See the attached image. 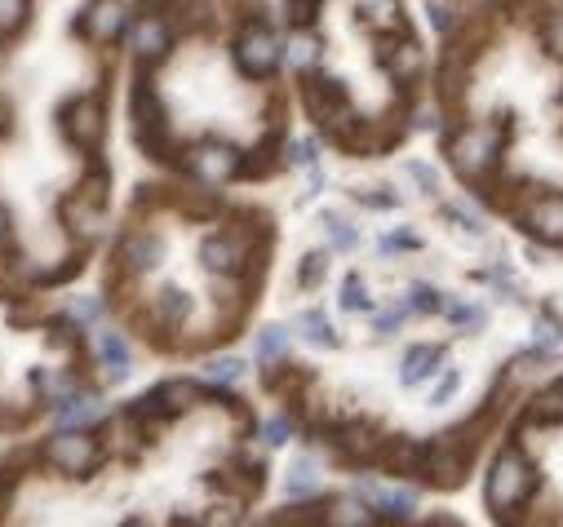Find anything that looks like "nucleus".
Segmentation results:
<instances>
[{
	"instance_id": "f257e3e1",
	"label": "nucleus",
	"mask_w": 563,
	"mask_h": 527,
	"mask_svg": "<svg viewBox=\"0 0 563 527\" xmlns=\"http://www.w3.org/2000/svg\"><path fill=\"white\" fill-rule=\"evenodd\" d=\"M532 483H537V474H532V465L524 461V452L501 448L493 470H488V505H493L497 519H510V514L528 501Z\"/></svg>"
},
{
	"instance_id": "f03ea898",
	"label": "nucleus",
	"mask_w": 563,
	"mask_h": 527,
	"mask_svg": "<svg viewBox=\"0 0 563 527\" xmlns=\"http://www.w3.org/2000/svg\"><path fill=\"white\" fill-rule=\"evenodd\" d=\"M448 155H453V164L466 173V178H484L501 155V138L493 129H462L453 142H448Z\"/></svg>"
},
{
	"instance_id": "7ed1b4c3",
	"label": "nucleus",
	"mask_w": 563,
	"mask_h": 527,
	"mask_svg": "<svg viewBox=\"0 0 563 527\" xmlns=\"http://www.w3.org/2000/svg\"><path fill=\"white\" fill-rule=\"evenodd\" d=\"M280 58H284V45L266 23L244 27L240 40H235V62H240L244 76H266V71H275Z\"/></svg>"
},
{
	"instance_id": "20e7f679",
	"label": "nucleus",
	"mask_w": 563,
	"mask_h": 527,
	"mask_svg": "<svg viewBox=\"0 0 563 527\" xmlns=\"http://www.w3.org/2000/svg\"><path fill=\"white\" fill-rule=\"evenodd\" d=\"M40 452H45V461L54 465V470H67V474H76V479L89 474V465L98 461V443L80 430H58Z\"/></svg>"
},
{
	"instance_id": "39448f33",
	"label": "nucleus",
	"mask_w": 563,
	"mask_h": 527,
	"mask_svg": "<svg viewBox=\"0 0 563 527\" xmlns=\"http://www.w3.org/2000/svg\"><path fill=\"white\" fill-rule=\"evenodd\" d=\"M187 173L204 186H222L240 173V155H235V147H227V142H204V147L187 155Z\"/></svg>"
},
{
	"instance_id": "423d86ee",
	"label": "nucleus",
	"mask_w": 563,
	"mask_h": 527,
	"mask_svg": "<svg viewBox=\"0 0 563 527\" xmlns=\"http://www.w3.org/2000/svg\"><path fill=\"white\" fill-rule=\"evenodd\" d=\"M200 257H204V266H209V271L235 275V271H244V262L253 257V248H249V235H244V231H218V235H209V240H204Z\"/></svg>"
},
{
	"instance_id": "0eeeda50",
	"label": "nucleus",
	"mask_w": 563,
	"mask_h": 527,
	"mask_svg": "<svg viewBox=\"0 0 563 527\" xmlns=\"http://www.w3.org/2000/svg\"><path fill=\"white\" fill-rule=\"evenodd\" d=\"M355 492L373 505L382 519H408L417 510V492L413 488H391V483H377V479H355Z\"/></svg>"
},
{
	"instance_id": "6e6552de",
	"label": "nucleus",
	"mask_w": 563,
	"mask_h": 527,
	"mask_svg": "<svg viewBox=\"0 0 563 527\" xmlns=\"http://www.w3.org/2000/svg\"><path fill=\"white\" fill-rule=\"evenodd\" d=\"M63 133L76 147H89V142L102 133V107L94 98H76V102H67V111H63Z\"/></svg>"
},
{
	"instance_id": "1a4fd4ad",
	"label": "nucleus",
	"mask_w": 563,
	"mask_h": 527,
	"mask_svg": "<svg viewBox=\"0 0 563 527\" xmlns=\"http://www.w3.org/2000/svg\"><path fill=\"white\" fill-rule=\"evenodd\" d=\"M94 355L98 364H107V381H120L133 364V346L125 333H116V328H98L94 333Z\"/></svg>"
},
{
	"instance_id": "9d476101",
	"label": "nucleus",
	"mask_w": 563,
	"mask_h": 527,
	"mask_svg": "<svg viewBox=\"0 0 563 527\" xmlns=\"http://www.w3.org/2000/svg\"><path fill=\"white\" fill-rule=\"evenodd\" d=\"M160 240L151 231H129L125 235V244H120V262L129 266L133 275H147V271H156V262H160Z\"/></svg>"
},
{
	"instance_id": "9b49d317",
	"label": "nucleus",
	"mask_w": 563,
	"mask_h": 527,
	"mask_svg": "<svg viewBox=\"0 0 563 527\" xmlns=\"http://www.w3.org/2000/svg\"><path fill=\"white\" fill-rule=\"evenodd\" d=\"M528 226L537 231V240L563 244V200L559 195H541V200L528 209Z\"/></svg>"
},
{
	"instance_id": "f8f14e48",
	"label": "nucleus",
	"mask_w": 563,
	"mask_h": 527,
	"mask_svg": "<svg viewBox=\"0 0 563 527\" xmlns=\"http://www.w3.org/2000/svg\"><path fill=\"white\" fill-rule=\"evenodd\" d=\"M107 417V403L98 395H71L67 403H58V430H80V426H98Z\"/></svg>"
},
{
	"instance_id": "ddd939ff",
	"label": "nucleus",
	"mask_w": 563,
	"mask_h": 527,
	"mask_svg": "<svg viewBox=\"0 0 563 527\" xmlns=\"http://www.w3.org/2000/svg\"><path fill=\"white\" fill-rule=\"evenodd\" d=\"M129 49L138 58H160L169 49V27L165 18H142V23L129 27Z\"/></svg>"
},
{
	"instance_id": "4468645a",
	"label": "nucleus",
	"mask_w": 563,
	"mask_h": 527,
	"mask_svg": "<svg viewBox=\"0 0 563 527\" xmlns=\"http://www.w3.org/2000/svg\"><path fill=\"white\" fill-rule=\"evenodd\" d=\"M439 359H444L439 346H413L404 355V364H399V381H404V386H422V381H431L439 372Z\"/></svg>"
},
{
	"instance_id": "2eb2a0df",
	"label": "nucleus",
	"mask_w": 563,
	"mask_h": 527,
	"mask_svg": "<svg viewBox=\"0 0 563 527\" xmlns=\"http://www.w3.org/2000/svg\"><path fill=\"white\" fill-rule=\"evenodd\" d=\"M298 337L306 341V346H315V350H337V328H333V319L324 315V310H302L298 315Z\"/></svg>"
},
{
	"instance_id": "dca6fc26",
	"label": "nucleus",
	"mask_w": 563,
	"mask_h": 527,
	"mask_svg": "<svg viewBox=\"0 0 563 527\" xmlns=\"http://www.w3.org/2000/svg\"><path fill=\"white\" fill-rule=\"evenodd\" d=\"M125 18L129 14H125V5H120V0H98L94 14L85 18V31H89V36H98V40H111L120 27H125Z\"/></svg>"
},
{
	"instance_id": "f3484780",
	"label": "nucleus",
	"mask_w": 563,
	"mask_h": 527,
	"mask_svg": "<svg viewBox=\"0 0 563 527\" xmlns=\"http://www.w3.org/2000/svg\"><path fill=\"white\" fill-rule=\"evenodd\" d=\"M253 355H258V364H280L284 355H289V328H280V324H266L258 328V337H253Z\"/></svg>"
},
{
	"instance_id": "a211bd4d",
	"label": "nucleus",
	"mask_w": 563,
	"mask_h": 527,
	"mask_svg": "<svg viewBox=\"0 0 563 527\" xmlns=\"http://www.w3.org/2000/svg\"><path fill=\"white\" fill-rule=\"evenodd\" d=\"M368 510H373V505H368L360 492L337 496V501H329V523L333 527H368Z\"/></svg>"
},
{
	"instance_id": "6ab92c4d",
	"label": "nucleus",
	"mask_w": 563,
	"mask_h": 527,
	"mask_svg": "<svg viewBox=\"0 0 563 527\" xmlns=\"http://www.w3.org/2000/svg\"><path fill=\"white\" fill-rule=\"evenodd\" d=\"M89 204H94V191H85V195H76V200L63 204L71 231H76L80 240H94V235H98V209H89Z\"/></svg>"
},
{
	"instance_id": "aec40b11",
	"label": "nucleus",
	"mask_w": 563,
	"mask_h": 527,
	"mask_svg": "<svg viewBox=\"0 0 563 527\" xmlns=\"http://www.w3.org/2000/svg\"><path fill=\"white\" fill-rule=\"evenodd\" d=\"M315 488H320V465H315L311 457H298L289 465V479H284V492L298 501V496H311Z\"/></svg>"
},
{
	"instance_id": "412c9836",
	"label": "nucleus",
	"mask_w": 563,
	"mask_h": 527,
	"mask_svg": "<svg viewBox=\"0 0 563 527\" xmlns=\"http://www.w3.org/2000/svg\"><path fill=\"white\" fill-rule=\"evenodd\" d=\"M156 395H160V408L173 417V412H187L200 390H196V381H165V386H156Z\"/></svg>"
},
{
	"instance_id": "4be33fe9",
	"label": "nucleus",
	"mask_w": 563,
	"mask_h": 527,
	"mask_svg": "<svg viewBox=\"0 0 563 527\" xmlns=\"http://www.w3.org/2000/svg\"><path fill=\"white\" fill-rule=\"evenodd\" d=\"M284 58H289V67L306 71L315 58H320V40H315L311 31H293V36H289V45H284Z\"/></svg>"
},
{
	"instance_id": "5701e85b",
	"label": "nucleus",
	"mask_w": 563,
	"mask_h": 527,
	"mask_svg": "<svg viewBox=\"0 0 563 527\" xmlns=\"http://www.w3.org/2000/svg\"><path fill=\"white\" fill-rule=\"evenodd\" d=\"M324 235H329V244H333V248H342V253L360 248V226L346 222L342 213H324Z\"/></svg>"
},
{
	"instance_id": "b1692460",
	"label": "nucleus",
	"mask_w": 563,
	"mask_h": 527,
	"mask_svg": "<svg viewBox=\"0 0 563 527\" xmlns=\"http://www.w3.org/2000/svg\"><path fill=\"white\" fill-rule=\"evenodd\" d=\"M187 315H191V297L178 293V288H165V293H160V302H156V319H160V324L173 328V324H182Z\"/></svg>"
},
{
	"instance_id": "393cba45",
	"label": "nucleus",
	"mask_w": 563,
	"mask_h": 527,
	"mask_svg": "<svg viewBox=\"0 0 563 527\" xmlns=\"http://www.w3.org/2000/svg\"><path fill=\"white\" fill-rule=\"evenodd\" d=\"M532 341H537V350H559L563 346V324H559V315L550 306H541V315H537V328H532Z\"/></svg>"
},
{
	"instance_id": "a878e982",
	"label": "nucleus",
	"mask_w": 563,
	"mask_h": 527,
	"mask_svg": "<svg viewBox=\"0 0 563 527\" xmlns=\"http://www.w3.org/2000/svg\"><path fill=\"white\" fill-rule=\"evenodd\" d=\"M337 306L346 310V315H360V310H373V297H368L364 279L360 275H346L342 279V293H337Z\"/></svg>"
},
{
	"instance_id": "bb28decb",
	"label": "nucleus",
	"mask_w": 563,
	"mask_h": 527,
	"mask_svg": "<svg viewBox=\"0 0 563 527\" xmlns=\"http://www.w3.org/2000/svg\"><path fill=\"white\" fill-rule=\"evenodd\" d=\"M204 377H209L213 386H235V381L244 377V359H235V355L209 359V364H204Z\"/></svg>"
},
{
	"instance_id": "cd10ccee",
	"label": "nucleus",
	"mask_w": 563,
	"mask_h": 527,
	"mask_svg": "<svg viewBox=\"0 0 563 527\" xmlns=\"http://www.w3.org/2000/svg\"><path fill=\"white\" fill-rule=\"evenodd\" d=\"M386 67H391L395 76H417V67H422V49H417L413 40H404V45H395L391 54H386Z\"/></svg>"
},
{
	"instance_id": "c85d7f7f",
	"label": "nucleus",
	"mask_w": 563,
	"mask_h": 527,
	"mask_svg": "<svg viewBox=\"0 0 563 527\" xmlns=\"http://www.w3.org/2000/svg\"><path fill=\"white\" fill-rule=\"evenodd\" d=\"M448 302L439 297V288L435 284H413L408 288V310H417V315H439Z\"/></svg>"
},
{
	"instance_id": "c756f323",
	"label": "nucleus",
	"mask_w": 563,
	"mask_h": 527,
	"mask_svg": "<svg viewBox=\"0 0 563 527\" xmlns=\"http://www.w3.org/2000/svg\"><path fill=\"white\" fill-rule=\"evenodd\" d=\"M448 319H453L457 328H466V333H475V328H484V306L475 302H448Z\"/></svg>"
},
{
	"instance_id": "7c9ffc66",
	"label": "nucleus",
	"mask_w": 563,
	"mask_h": 527,
	"mask_svg": "<svg viewBox=\"0 0 563 527\" xmlns=\"http://www.w3.org/2000/svg\"><path fill=\"white\" fill-rule=\"evenodd\" d=\"M404 319H408V302H404V306L377 310V315H373V333H377V337H395L399 328H404Z\"/></svg>"
},
{
	"instance_id": "2f4dec72",
	"label": "nucleus",
	"mask_w": 563,
	"mask_h": 527,
	"mask_svg": "<svg viewBox=\"0 0 563 527\" xmlns=\"http://www.w3.org/2000/svg\"><path fill=\"white\" fill-rule=\"evenodd\" d=\"M448 217H453V226H457V231H466V235H475V240H484V235H488V226L484 222H479V213H470L466 209V204H448V209H444Z\"/></svg>"
},
{
	"instance_id": "473e14b6",
	"label": "nucleus",
	"mask_w": 563,
	"mask_h": 527,
	"mask_svg": "<svg viewBox=\"0 0 563 527\" xmlns=\"http://www.w3.org/2000/svg\"><path fill=\"white\" fill-rule=\"evenodd\" d=\"M324 275H329V257H324V253H306L302 266H298V284L302 288H315Z\"/></svg>"
},
{
	"instance_id": "72a5a7b5",
	"label": "nucleus",
	"mask_w": 563,
	"mask_h": 527,
	"mask_svg": "<svg viewBox=\"0 0 563 527\" xmlns=\"http://www.w3.org/2000/svg\"><path fill=\"white\" fill-rule=\"evenodd\" d=\"M404 173L417 182V191H422V195H435V191H439V173H435L426 160H408V164H404Z\"/></svg>"
},
{
	"instance_id": "f704fd0d",
	"label": "nucleus",
	"mask_w": 563,
	"mask_h": 527,
	"mask_svg": "<svg viewBox=\"0 0 563 527\" xmlns=\"http://www.w3.org/2000/svg\"><path fill=\"white\" fill-rule=\"evenodd\" d=\"M284 160L298 164V169H311V164H320V147H315V138H293Z\"/></svg>"
},
{
	"instance_id": "c9c22d12",
	"label": "nucleus",
	"mask_w": 563,
	"mask_h": 527,
	"mask_svg": "<svg viewBox=\"0 0 563 527\" xmlns=\"http://www.w3.org/2000/svg\"><path fill=\"white\" fill-rule=\"evenodd\" d=\"M408 248H417V235H413V231H404V226H399V231H391V235H382V240H377V253H382V257L408 253Z\"/></svg>"
},
{
	"instance_id": "e433bc0d",
	"label": "nucleus",
	"mask_w": 563,
	"mask_h": 527,
	"mask_svg": "<svg viewBox=\"0 0 563 527\" xmlns=\"http://www.w3.org/2000/svg\"><path fill=\"white\" fill-rule=\"evenodd\" d=\"M23 18H27V0H0V36L23 27Z\"/></svg>"
},
{
	"instance_id": "4c0bfd02",
	"label": "nucleus",
	"mask_w": 563,
	"mask_h": 527,
	"mask_svg": "<svg viewBox=\"0 0 563 527\" xmlns=\"http://www.w3.org/2000/svg\"><path fill=\"white\" fill-rule=\"evenodd\" d=\"M360 5L368 9V18H373L377 27H395L399 14H395V0H360Z\"/></svg>"
},
{
	"instance_id": "58836bf2",
	"label": "nucleus",
	"mask_w": 563,
	"mask_h": 527,
	"mask_svg": "<svg viewBox=\"0 0 563 527\" xmlns=\"http://www.w3.org/2000/svg\"><path fill=\"white\" fill-rule=\"evenodd\" d=\"M289 434H293V421L284 417V412H280V417H271V421H266V426H262V439L271 443V448H280V443H289Z\"/></svg>"
},
{
	"instance_id": "ea45409f",
	"label": "nucleus",
	"mask_w": 563,
	"mask_h": 527,
	"mask_svg": "<svg viewBox=\"0 0 563 527\" xmlns=\"http://www.w3.org/2000/svg\"><path fill=\"white\" fill-rule=\"evenodd\" d=\"M71 319H80V324H94V319H102V297H76L71 302Z\"/></svg>"
},
{
	"instance_id": "a19ab883",
	"label": "nucleus",
	"mask_w": 563,
	"mask_h": 527,
	"mask_svg": "<svg viewBox=\"0 0 563 527\" xmlns=\"http://www.w3.org/2000/svg\"><path fill=\"white\" fill-rule=\"evenodd\" d=\"M493 288L506 297V302H519V279H515L510 266H497V271H493Z\"/></svg>"
},
{
	"instance_id": "79ce46f5",
	"label": "nucleus",
	"mask_w": 563,
	"mask_h": 527,
	"mask_svg": "<svg viewBox=\"0 0 563 527\" xmlns=\"http://www.w3.org/2000/svg\"><path fill=\"white\" fill-rule=\"evenodd\" d=\"M355 200L368 204V209H395V204H399L391 191H355Z\"/></svg>"
},
{
	"instance_id": "37998d69",
	"label": "nucleus",
	"mask_w": 563,
	"mask_h": 527,
	"mask_svg": "<svg viewBox=\"0 0 563 527\" xmlns=\"http://www.w3.org/2000/svg\"><path fill=\"white\" fill-rule=\"evenodd\" d=\"M235 519H240V505L227 501L222 510H213V514H209V523H204V527H231Z\"/></svg>"
},
{
	"instance_id": "c03bdc74",
	"label": "nucleus",
	"mask_w": 563,
	"mask_h": 527,
	"mask_svg": "<svg viewBox=\"0 0 563 527\" xmlns=\"http://www.w3.org/2000/svg\"><path fill=\"white\" fill-rule=\"evenodd\" d=\"M431 23H435L439 36H448V27H453V14H448L444 0H435V5H431Z\"/></svg>"
},
{
	"instance_id": "a18cd8bd",
	"label": "nucleus",
	"mask_w": 563,
	"mask_h": 527,
	"mask_svg": "<svg viewBox=\"0 0 563 527\" xmlns=\"http://www.w3.org/2000/svg\"><path fill=\"white\" fill-rule=\"evenodd\" d=\"M457 381H462V377H457V372H444V377H439V386H435V403H448V399H453V390H457Z\"/></svg>"
},
{
	"instance_id": "49530a36",
	"label": "nucleus",
	"mask_w": 563,
	"mask_h": 527,
	"mask_svg": "<svg viewBox=\"0 0 563 527\" xmlns=\"http://www.w3.org/2000/svg\"><path fill=\"white\" fill-rule=\"evenodd\" d=\"M546 40H550V49H555V54L563 58V14H555L546 23Z\"/></svg>"
},
{
	"instance_id": "de8ad7c7",
	"label": "nucleus",
	"mask_w": 563,
	"mask_h": 527,
	"mask_svg": "<svg viewBox=\"0 0 563 527\" xmlns=\"http://www.w3.org/2000/svg\"><path fill=\"white\" fill-rule=\"evenodd\" d=\"M320 191H324V173H320V164H311V169H306V200Z\"/></svg>"
},
{
	"instance_id": "09e8293b",
	"label": "nucleus",
	"mask_w": 563,
	"mask_h": 527,
	"mask_svg": "<svg viewBox=\"0 0 563 527\" xmlns=\"http://www.w3.org/2000/svg\"><path fill=\"white\" fill-rule=\"evenodd\" d=\"M435 124H439V120H435V111H431V107L417 111V129H435Z\"/></svg>"
},
{
	"instance_id": "8fccbe9b",
	"label": "nucleus",
	"mask_w": 563,
	"mask_h": 527,
	"mask_svg": "<svg viewBox=\"0 0 563 527\" xmlns=\"http://www.w3.org/2000/svg\"><path fill=\"white\" fill-rule=\"evenodd\" d=\"M9 240V217H5V209H0V244Z\"/></svg>"
},
{
	"instance_id": "3c124183",
	"label": "nucleus",
	"mask_w": 563,
	"mask_h": 527,
	"mask_svg": "<svg viewBox=\"0 0 563 527\" xmlns=\"http://www.w3.org/2000/svg\"><path fill=\"white\" fill-rule=\"evenodd\" d=\"M293 5H315V0H293Z\"/></svg>"
},
{
	"instance_id": "603ef678",
	"label": "nucleus",
	"mask_w": 563,
	"mask_h": 527,
	"mask_svg": "<svg viewBox=\"0 0 563 527\" xmlns=\"http://www.w3.org/2000/svg\"><path fill=\"white\" fill-rule=\"evenodd\" d=\"M0 129H5V107H0Z\"/></svg>"
},
{
	"instance_id": "864d4df0",
	"label": "nucleus",
	"mask_w": 563,
	"mask_h": 527,
	"mask_svg": "<svg viewBox=\"0 0 563 527\" xmlns=\"http://www.w3.org/2000/svg\"><path fill=\"white\" fill-rule=\"evenodd\" d=\"M559 395H563V381H559Z\"/></svg>"
}]
</instances>
